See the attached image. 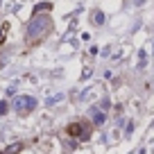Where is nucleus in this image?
<instances>
[{"label": "nucleus", "mask_w": 154, "mask_h": 154, "mask_svg": "<svg viewBox=\"0 0 154 154\" xmlns=\"http://www.w3.org/2000/svg\"><path fill=\"white\" fill-rule=\"evenodd\" d=\"M7 109H9V106H7V102H0V113H7Z\"/></svg>", "instance_id": "6"}, {"label": "nucleus", "mask_w": 154, "mask_h": 154, "mask_svg": "<svg viewBox=\"0 0 154 154\" xmlns=\"http://www.w3.org/2000/svg\"><path fill=\"white\" fill-rule=\"evenodd\" d=\"M66 131H68V136H82L84 140L91 136V131H88V125H84V122H72V125L66 127Z\"/></svg>", "instance_id": "3"}, {"label": "nucleus", "mask_w": 154, "mask_h": 154, "mask_svg": "<svg viewBox=\"0 0 154 154\" xmlns=\"http://www.w3.org/2000/svg\"><path fill=\"white\" fill-rule=\"evenodd\" d=\"M18 149H20V145H18V143H16V145H11V147H9V149H7V152H18Z\"/></svg>", "instance_id": "9"}, {"label": "nucleus", "mask_w": 154, "mask_h": 154, "mask_svg": "<svg viewBox=\"0 0 154 154\" xmlns=\"http://www.w3.org/2000/svg\"><path fill=\"white\" fill-rule=\"evenodd\" d=\"M93 18H95V23H97V25H100V23H104V16H102V14H95Z\"/></svg>", "instance_id": "5"}, {"label": "nucleus", "mask_w": 154, "mask_h": 154, "mask_svg": "<svg viewBox=\"0 0 154 154\" xmlns=\"http://www.w3.org/2000/svg\"><path fill=\"white\" fill-rule=\"evenodd\" d=\"M59 100H61V95H54V97H50V100H48V104H54V102H59Z\"/></svg>", "instance_id": "8"}, {"label": "nucleus", "mask_w": 154, "mask_h": 154, "mask_svg": "<svg viewBox=\"0 0 154 154\" xmlns=\"http://www.w3.org/2000/svg\"><path fill=\"white\" fill-rule=\"evenodd\" d=\"M93 113H95V116H93V120H95L97 125H100V122H104V113H100V111H93Z\"/></svg>", "instance_id": "4"}, {"label": "nucleus", "mask_w": 154, "mask_h": 154, "mask_svg": "<svg viewBox=\"0 0 154 154\" xmlns=\"http://www.w3.org/2000/svg\"><path fill=\"white\" fill-rule=\"evenodd\" d=\"M50 27V20L45 18V16H36V18L29 23V29H27V38L29 41H34V38H38L41 34L45 32V29Z\"/></svg>", "instance_id": "1"}, {"label": "nucleus", "mask_w": 154, "mask_h": 154, "mask_svg": "<svg viewBox=\"0 0 154 154\" xmlns=\"http://www.w3.org/2000/svg\"><path fill=\"white\" fill-rule=\"evenodd\" d=\"M43 9H50L48 2H43V5H38V7H36V11H43Z\"/></svg>", "instance_id": "7"}, {"label": "nucleus", "mask_w": 154, "mask_h": 154, "mask_svg": "<svg viewBox=\"0 0 154 154\" xmlns=\"http://www.w3.org/2000/svg\"><path fill=\"white\" fill-rule=\"evenodd\" d=\"M34 106H36V100L29 95H18L14 102V109L18 111V113H27V111H32Z\"/></svg>", "instance_id": "2"}]
</instances>
